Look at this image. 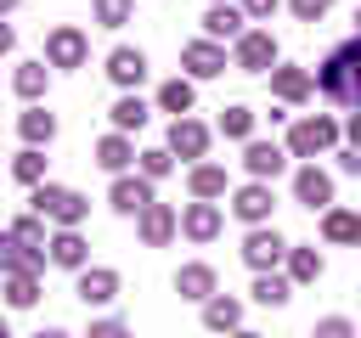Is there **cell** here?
<instances>
[{
	"label": "cell",
	"instance_id": "cell-1",
	"mask_svg": "<svg viewBox=\"0 0 361 338\" xmlns=\"http://www.w3.org/2000/svg\"><path fill=\"white\" fill-rule=\"evenodd\" d=\"M316 84L344 101V107H361V39H344L338 51H327V62L316 68Z\"/></svg>",
	"mask_w": 361,
	"mask_h": 338
},
{
	"label": "cell",
	"instance_id": "cell-2",
	"mask_svg": "<svg viewBox=\"0 0 361 338\" xmlns=\"http://www.w3.org/2000/svg\"><path fill=\"white\" fill-rule=\"evenodd\" d=\"M34 214H39V220H56L62 231H73V225L90 214V203H85V192H73V186H34Z\"/></svg>",
	"mask_w": 361,
	"mask_h": 338
},
{
	"label": "cell",
	"instance_id": "cell-3",
	"mask_svg": "<svg viewBox=\"0 0 361 338\" xmlns=\"http://www.w3.org/2000/svg\"><path fill=\"white\" fill-rule=\"evenodd\" d=\"M338 141V124L333 118H299L293 130H288V152L293 158H316V152H327Z\"/></svg>",
	"mask_w": 361,
	"mask_h": 338
},
{
	"label": "cell",
	"instance_id": "cell-4",
	"mask_svg": "<svg viewBox=\"0 0 361 338\" xmlns=\"http://www.w3.org/2000/svg\"><path fill=\"white\" fill-rule=\"evenodd\" d=\"M85 56H90V39H85L73 23H62V28L45 34V62H51V68H79Z\"/></svg>",
	"mask_w": 361,
	"mask_h": 338
},
{
	"label": "cell",
	"instance_id": "cell-5",
	"mask_svg": "<svg viewBox=\"0 0 361 338\" xmlns=\"http://www.w3.org/2000/svg\"><path fill=\"white\" fill-rule=\"evenodd\" d=\"M237 68H243V73H265V68H276V39H271L265 28H248V34L237 39Z\"/></svg>",
	"mask_w": 361,
	"mask_h": 338
},
{
	"label": "cell",
	"instance_id": "cell-6",
	"mask_svg": "<svg viewBox=\"0 0 361 338\" xmlns=\"http://www.w3.org/2000/svg\"><path fill=\"white\" fill-rule=\"evenodd\" d=\"M107 203H113L118 214H141V208H152V180H147V175H135V180L118 175L113 192H107Z\"/></svg>",
	"mask_w": 361,
	"mask_h": 338
},
{
	"label": "cell",
	"instance_id": "cell-7",
	"mask_svg": "<svg viewBox=\"0 0 361 338\" xmlns=\"http://www.w3.org/2000/svg\"><path fill=\"white\" fill-rule=\"evenodd\" d=\"M293 197H299L305 208H327V203H333V180H327L316 163H305V169L293 175Z\"/></svg>",
	"mask_w": 361,
	"mask_h": 338
},
{
	"label": "cell",
	"instance_id": "cell-8",
	"mask_svg": "<svg viewBox=\"0 0 361 338\" xmlns=\"http://www.w3.org/2000/svg\"><path fill=\"white\" fill-rule=\"evenodd\" d=\"M282 254H288V242H282L276 231H248V242H243V259H248L259 276H265V270H271Z\"/></svg>",
	"mask_w": 361,
	"mask_h": 338
},
{
	"label": "cell",
	"instance_id": "cell-9",
	"mask_svg": "<svg viewBox=\"0 0 361 338\" xmlns=\"http://www.w3.org/2000/svg\"><path fill=\"white\" fill-rule=\"evenodd\" d=\"M180 62H186L197 79H214V73H226V51H220L214 39H192V45L180 51Z\"/></svg>",
	"mask_w": 361,
	"mask_h": 338
},
{
	"label": "cell",
	"instance_id": "cell-10",
	"mask_svg": "<svg viewBox=\"0 0 361 338\" xmlns=\"http://www.w3.org/2000/svg\"><path fill=\"white\" fill-rule=\"evenodd\" d=\"M243 163H248V175H254V180H265V175L276 180V175L288 169V158H282V146H276V141H248Z\"/></svg>",
	"mask_w": 361,
	"mask_h": 338
},
{
	"label": "cell",
	"instance_id": "cell-11",
	"mask_svg": "<svg viewBox=\"0 0 361 338\" xmlns=\"http://www.w3.org/2000/svg\"><path fill=\"white\" fill-rule=\"evenodd\" d=\"M180 231L192 237V242H209V237H220V208L214 203H186V214H180Z\"/></svg>",
	"mask_w": 361,
	"mask_h": 338
},
{
	"label": "cell",
	"instance_id": "cell-12",
	"mask_svg": "<svg viewBox=\"0 0 361 338\" xmlns=\"http://www.w3.org/2000/svg\"><path fill=\"white\" fill-rule=\"evenodd\" d=\"M107 79H113V84H124V90H130V84H141V79H147V56H141V51H130V45H118V51L107 56Z\"/></svg>",
	"mask_w": 361,
	"mask_h": 338
},
{
	"label": "cell",
	"instance_id": "cell-13",
	"mask_svg": "<svg viewBox=\"0 0 361 338\" xmlns=\"http://www.w3.org/2000/svg\"><path fill=\"white\" fill-rule=\"evenodd\" d=\"M169 152H180V158H203V152H209V130H203L197 118H175V130H169Z\"/></svg>",
	"mask_w": 361,
	"mask_h": 338
},
{
	"label": "cell",
	"instance_id": "cell-14",
	"mask_svg": "<svg viewBox=\"0 0 361 338\" xmlns=\"http://www.w3.org/2000/svg\"><path fill=\"white\" fill-rule=\"evenodd\" d=\"M169 237H175V208H169V203L141 208V242H147V248H164Z\"/></svg>",
	"mask_w": 361,
	"mask_h": 338
},
{
	"label": "cell",
	"instance_id": "cell-15",
	"mask_svg": "<svg viewBox=\"0 0 361 338\" xmlns=\"http://www.w3.org/2000/svg\"><path fill=\"white\" fill-rule=\"evenodd\" d=\"M79 299H85V304H107V299H118V270H107V265L79 270Z\"/></svg>",
	"mask_w": 361,
	"mask_h": 338
},
{
	"label": "cell",
	"instance_id": "cell-16",
	"mask_svg": "<svg viewBox=\"0 0 361 338\" xmlns=\"http://www.w3.org/2000/svg\"><path fill=\"white\" fill-rule=\"evenodd\" d=\"M237 321H243V304L237 299H226V293L203 299V327L209 332H237Z\"/></svg>",
	"mask_w": 361,
	"mask_h": 338
},
{
	"label": "cell",
	"instance_id": "cell-17",
	"mask_svg": "<svg viewBox=\"0 0 361 338\" xmlns=\"http://www.w3.org/2000/svg\"><path fill=\"white\" fill-rule=\"evenodd\" d=\"M243 23H248V17H243L237 6H209V17H203L209 39H243V34H248Z\"/></svg>",
	"mask_w": 361,
	"mask_h": 338
},
{
	"label": "cell",
	"instance_id": "cell-18",
	"mask_svg": "<svg viewBox=\"0 0 361 338\" xmlns=\"http://www.w3.org/2000/svg\"><path fill=\"white\" fill-rule=\"evenodd\" d=\"M85 237L79 231H56L51 237V265H62V270H85Z\"/></svg>",
	"mask_w": 361,
	"mask_h": 338
},
{
	"label": "cell",
	"instance_id": "cell-19",
	"mask_svg": "<svg viewBox=\"0 0 361 338\" xmlns=\"http://www.w3.org/2000/svg\"><path fill=\"white\" fill-rule=\"evenodd\" d=\"M175 293L180 299H214V270L209 265H180L175 270Z\"/></svg>",
	"mask_w": 361,
	"mask_h": 338
},
{
	"label": "cell",
	"instance_id": "cell-20",
	"mask_svg": "<svg viewBox=\"0 0 361 338\" xmlns=\"http://www.w3.org/2000/svg\"><path fill=\"white\" fill-rule=\"evenodd\" d=\"M0 293H6L11 310H28V304L39 299V282H34V270H6V276H0Z\"/></svg>",
	"mask_w": 361,
	"mask_h": 338
},
{
	"label": "cell",
	"instance_id": "cell-21",
	"mask_svg": "<svg viewBox=\"0 0 361 338\" xmlns=\"http://www.w3.org/2000/svg\"><path fill=\"white\" fill-rule=\"evenodd\" d=\"M231 214H237V220H248V225H259V220L271 214V192H265L259 180H254V186H243V192H237V203H231Z\"/></svg>",
	"mask_w": 361,
	"mask_h": 338
},
{
	"label": "cell",
	"instance_id": "cell-22",
	"mask_svg": "<svg viewBox=\"0 0 361 338\" xmlns=\"http://www.w3.org/2000/svg\"><path fill=\"white\" fill-rule=\"evenodd\" d=\"M271 90H276L282 101H305V96H310V73H305V68H271Z\"/></svg>",
	"mask_w": 361,
	"mask_h": 338
},
{
	"label": "cell",
	"instance_id": "cell-23",
	"mask_svg": "<svg viewBox=\"0 0 361 338\" xmlns=\"http://www.w3.org/2000/svg\"><path fill=\"white\" fill-rule=\"evenodd\" d=\"M130 158H135V146H130V141H124L118 130L96 141V163H102V169H113V175H124V163H130Z\"/></svg>",
	"mask_w": 361,
	"mask_h": 338
},
{
	"label": "cell",
	"instance_id": "cell-24",
	"mask_svg": "<svg viewBox=\"0 0 361 338\" xmlns=\"http://www.w3.org/2000/svg\"><path fill=\"white\" fill-rule=\"evenodd\" d=\"M17 130H23V141H28V146H45V141L56 135V118H51L45 107H28V113L17 118Z\"/></svg>",
	"mask_w": 361,
	"mask_h": 338
},
{
	"label": "cell",
	"instance_id": "cell-25",
	"mask_svg": "<svg viewBox=\"0 0 361 338\" xmlns=\"http://www.w3.org/2000/svg\"><path fill=\"white\" fill-rule=\"evenodd\" d=\"M6 242H11V248H34V254H45V248H51V242H45V225H39V214H23V220L6 231Z\"/></svg>",
	"mask_w": 361,
	"mask_h": 338
},
{
	"label": "cell",
	"instance_id": "cell-26",
	"mask_svg": "<svg viewBox=\"0 0 361 338\" xmlns=\"http://www.w3.org/2000/svg\"><path fill=\"white\" fill-rule=\"evenodd\" d=\"M322 231H327V242H361V214H350V208H327Z\"/></svg>",
	"mask_w": 361,
	"mask_h": 338
},
{
	"label": "cell",
	"instance_id": "cell-27",
	"mask_svg": "<svg viewBox=\"0 0 361 338\" xmlns=\"http://www.w3.org/2000/svg\"><path fill=\"white\" fill-rule=\"evenodd\" d=\"M141 124H147V101L141 96H118L113 101V130L124 135V130H141Z\"/></svg>",
	"mask_w": 361,
	"mask_h": 338
},
{
	"label": "cell",
	"instance_id": "cell-28",
	"mask_svg": "<svg viewBox=\"0 0 361 338\" xmlns=\"http://www.w3.org/2000/svg\"><path fill=\"white\" fill-rule=\"evenodd\" d=\"M11 175H17L23 186H45V158H39V146H23V152L11 158Z\"/></svg>",
	"mask_w": 361,
	"mask_h": 338
},
{
	"label": "cell",
	"instance_id": "cell-29",
	"mask_svg": "<svg viewBox=\"0 0 361 338\" xmlns=\"http://www.w3.org/2000/svg\"><path fill=\"white\" fill-rule=\"evenodd\" d=\"M11 84H17V96H23V101H39V96H45V62H23Z\"/></svg>",
	"mask_w": 361,
	"mask_h": 338
},
{
	"label": "cell",
	"instance_id": "cell-30",
	"mask_svg": "<svg viewBox=\"0 0 361 338\" xmlns=\"http://www.w3.org/2000/svg\"><path fill=\"white\" fill-rule=\"evenodd\" d=\"M158 107L175 113V118H186V113H192V84H186V79H169V84L158 90Z\"/></svg>",
	"mask_w": 361,
	"mask_h": 338
},
{
	"label": "cell",
	"instance_id": "cell-31",
	"mask_svg": "<svg viewBox=\"0 0 361 338\" xmlns=\"http://www.w3.org/2000/svg\"><path fill=\"white\" fill-rule=\"evenodd\" d=\"M192 192H197L203 203L220 197V192H226V169H220V163H197V169H192Z\"/></svg>",
	"mask_w": 361,
	"mask_h": 338
},
{
	"label": "cell",
	"instance_id": "cell-32",
	"mask_svg": "<svg viewBox=\"0 0 361 338\" xmlns=\"http://www.w3.org/2000/svg\"><path fill=\"white\" fill-rule=\"evenodd\" d=\"M220 130H226L231 141H248V135H254V113H248V107H220Z\"/></svg>",
	"mask_w": 361,
	"mask_h": 338
},
{
	"label": "cell",
	"instance_id": "cell-33",
	"mask_svg": "<svg viewBox=\"0 0 361 338\" xmlns=\"http://www.w3.org/2000/svg\"><path fill=\"white\" fill-rule=\"evenodd\" d=\"M288 265H293V282H316V276H322V254H316V248H293Z\"/></svg>",
	"mask_w": 361,
	"mask_h": 338
},
{
	"label": "cell",
	"instance_id": "cell-34",
	"mask_svg": "<svg viewBox=\"0 0 361 338\" xmlns=\"http://www.w3.org/2000/svg\"><path fill=\"white\" fill-rule=\"evenodd\" d=\"M254 299H259V304H271V310H276V304H288V299H293V293H288V282H282V276H271V270H265V276H259V282H254Z\"/></svg>",
	"mask_w": 361,
	"mask_h": 338
},
{
	"label": "cell",
	"instance_id": "cell-35",
	"mask_svg": "<svg viewBox=\"0 0 361 338\" xmlns=\"http://www.w3.org/2000/svg\"><path fill=\"white\" fill-rule=\"evenodd\" d=\"M169 169H175V152H169V146L141 152V175H147V180H158V175H169Z\"/></svg>",
	"mask_w": 361,
	"mask_h": 338
},
{
	"label": "cell",
	"instance_id": "cell-36",
	"mask_svg": "<svg viewBox=\"0 0 361 338\" xmlns=\"http://www.w3.org/2000/svg\"><path fill=\"white\" fill-rule=\"evenodd\" d=\"M96 23L102 28H124L130 23V0H96Z\"/></svg>",
	"mask_w": 361,
	"mask_h": 338
},
{
	"label": "cell",
	"instance_id": "cell-37",
	"mask_svg": "<svg viewBox=\"0 0 361 338\" xmlns=\"http://www.w3.org/2000/svg\"><path fill=\"white\" fill-rule=\"evenodd\" d=\"M310 338H355V327L344 321V315H327V321H316V332Z\"/></svg>",
	"mask_w": 361,
	"mask_h": 338
},
{
	"label": "cell",
	"instance_id": "cell-38",
	"mask_svg": "<svg viewBox=\"0 0 361 338\" xmlns=\"http://www.w3.org/2000/svg\"><path fill=\"white\" fill-rule=\"evenodd\" d=\"M327 6H333V0H293V17H299V23H316Z\"/></svg>",
	"mask_w": 361,
	"mask_h": 338
},
{
	"label": "cell",
	"instance_id": "cell-39",
	"mask_svg": "<svg viewBox=\"0 0 361 338\" xmlns=\"http://www.w3.org/2000/svg\"><path fill=\"white\" fill-rule=\"evenodd\" d=\"M85 338H130V327H124V321H96Z\"/></svg>",
	"mask_w": 361,
	"mask_h": 338
},
{
	"label": "cell",
	"instance_id": "cell-40",
	"mask_svg": "<svg viewBox=\"0 0 361 338\" xmlns=\"http://www.w3.org/2000/svg\"><path fill=\"white\" fill-rule=\"evenodd\" d=\"M271 11H276V0H243V17H254V23L271 17Z\"/></svg>",
	"mask_w": 361,
	"mask_h": 338
},
{
	"label": "cell",
	"instance_id": "cell-41",
	"mask_svg": "<svg viewBox=\"0 0 361 338\" xmlns=\"http://www.w3.org/2000/svg\"><path fill=\"white\" fill-rule=\"evenodd\" d=\"M338 169H344V175H355V169H361V152H355V146H350V152H338Z\"/></svg>",
	"mask_w": 361,
	"mask_h": 338
},
{
	"label": "cell",
	"instance_id": "cell-42",
	"mask_svg": "<svg viewBox=\"0 0 361 338\" xmlns=\"http://www.w3.org/2000/svg\"><path fill=\"white\" fill-rule=\"evenodd\" d=\"M350 146L361 152V113H350Z\"/></svg>",
	"mask_w": 361,
	"mask_h": 338
},
{
	"label": "cell",
	"instance_id": "cell-43",
	"mask_svg": "<svg viewBox=\"0 0 361 338\" xmlns=\"http://www.w3.org/2000/svg\"><path fill=\"white\" fill-rule=\"evenodd\" d=\"M17 45V34H11V23H0V51H11Z\"/></svg>",
	"mask_w": 361,
	"mask_h": 338
},
{
	"label": "cell",
	"instance_id": "cell-44",
	"mask_svg": "<svg viewBox=\"0 0 361 338\" xmlns=\"http://www.w3.org/2000/svg\"><path fill=\"white\" fill-rule=\"evenodd\" d=\"M6 270H11V242L0 237V276H6Z\"/></svg>",
	"mask_w": 361,
	"mask_h": 338
},
{
	"label": "cell",
	"instance_id": "cell-45",
	"mask_svg": "<svg viewBox=\"0 0 361 338\" xmlns=\"http://www.w3.org/2000/svg\"><path fill=\"white\" fill-rule=\"evenodd\" d=\"M34 338H68V332H62V327H39Z\"/></svg>",
	"mask_w": 361,
	"mask_h": 338
},
{
	"label": "cell",
	"instance_id": "cell-46",
	"mask_svg": "<svg viewBox=\"0 0 361 338\" xmlns=\"http://www.w3.org/2000/svg\"><path fill=\"white\" fill-rule=\"evenodd\" d=\"M11 6H17V0H0V17H6V11H11Z\"/></svg>",
	"mask_w": 361,
	"mask_h": 338
},
{
	"label": "cell",
	"instance_id": "cell-47",
	"mask_svg": "<svg viewBox=\"0 0 361 338\" xmlns=\"http://www.w3.org/2000/svg\"><path fill=\"white\" fill-rule=\"evenodd\" d=\"M355 39H361V11H355Z\"/></svg>",
	"mask_w": 361,
	"mask_h": 338
},
{
	"label": "cell",
	"instance_id": "cell-48",
	"mask_svg": "<svg viewBox=\"0 0 361 338\" xmlns=\"http://www.w3.org/2000/svg\"><path fill=\"white\" fill-rule=\"evenodd\" d=\"M231 338H259V332H231Z\"/></svg>",
	"mask_w": 361,
	"mask_h": 338
},
{
	"label": "cell",
	"instance_id": "cell-49",
	"mask_svg": "<svg viewBox=\"0 0 361 338\" xmlns=\"http://www.w3.org/2000/svg\"><path fill=\"white\" fill-rule=\"evenodd\" d=\"M0 338H11V327H6V321H0Z\"/></svg>",
	"mask_w": 361,
	"mask_h": 338
},
{
	"label": "cell",
	"instance_id": "cell-50",
	"mask_svg": "<svg viewBox=\"0 0 361 338\" xmlns=\"http://www.w3.org/2000/svg\"><path fill=\"white\" fill-rule=\"evenodd\" d=\"M214 6H226V0H214Z\"/></svg>",
	"mask_w": 361,
	"mask_h": 338
}]
</instances>
